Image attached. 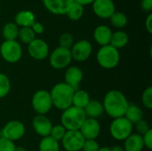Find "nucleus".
I'll return each instance as SVG.
<instances>
[{"label": "nucleus", "instance_id": "nucleus-1", "mask_svg": "<svg viewBox=\"0 0 152 151\" xmlns=\"http://www.w3.org/2000/svg\"><path fill=\"white\" fill-rule=\"evenodd\" d=\"M129 102L124 93L117 90L108 92L104 97L102 104L106 113L113 118L124 117Z\"/></svg>", "mask_w": 152, "mask_h": 151}, {"label": "nucleus", "instance_id": "nucleus-2", "mask_svg": "<svg viewBox=\"0 0 152 151\" xmlns=\"http://www.w3.org/2000/svg\"><path fill=\"white\" fill-rule=\"evenodd\" d=\"M73 94L74 90L66 83L55 85L50 93L53 105L61 110H65L72 106Z\"/></svg>", "mask_w": 152, "mask_h": 151}, {"label": "nucleus", "instance_id": "nucleus-3", "mask_svg": "<svg viewBox=\"0 0 152 151\" xmlns=\"http://www.w3.org/2000/svg\"><path fill=\"white\" fill-rule=\"evenodd\" d=\"M86 119L84 109L71 106L63 110L61 115L62 126L67 131H78Z\"/></svg>", "mask_w": 152, "mask_h": 151}, {"label": "nucleus", "instance_id": "nucleus-4", "mask_svg": "<svg viewBox=\"0 0 152 151\" xmlns=\"http://www.w3.org/2000/svg\"><path fill=\"white\" fill-rule=\"evenodd\" d=\"M96 57L99 65L107 69H114L117 67L120 60L118 50L110 44L102 46L99 49Z\"/></svg>", "mask_w": 152, "mask_h": 151}, {"label": "nucleus", "instance_id": "nucleus-5", "mask_svg": "<svg viewBox=\"0 0 152 151\" xmlns=\"http://www.w3.org/2000/svg\"><path fill=\"white\" fill-rule=\"evenodd\" d=\"M0 54L5 61L9 63H15L19 61L22 56L21 45L16 40H4L0 45Z\"/></svg>", "mask_w": 152, "mask_h": 151}, {"label": "nucleus", "instance_id": "nucleus-6", "mask_svg": "<svg viewBox=\"0 0 152 151\" xmlns=\"http://www.w3.org/2000/svg\"><path fill=\"white\" fill-rule=\"evenodd\" d=\"M132 131L133 125L125 117L114 118L110 127L111 136L118 141L126 140L132 134Z\"/></svg>", "mask_w": 152, "mask_h": 151}, {"label": "nucleus", "instance_id": "nucleus-7", "mask_svg": "<svg viewBox=\"0 0 152 151\" xmlns=\"http://www.w3.org/2000/svg\"><path fill=\"white\" fill-rule=\"evenodd\" d=\"M32 107L38 115H45L53 107L50 93L45 90L36 92L32 98Z\"/></svg>", "mask_w": 152, "mask_h": 151}, {"label": "nucleus", "instance_id": "nucleus-8", "mask_svg": "<svg viewBox=\"0 0 152 151\" xmlns=\"http://www.w3.org/2000/svg\"><path fill=\"white\" fill-rule=\"evenodd\" d=\"M72 57L70 49L63 48V47H57L55 48L50 55L49 62L50 65L56 69H61L66 68L71 62Z\"/></svg>", "mask_w": 152, "mask_h": 151}, {"label": "nucleus", "instance_id": "nucleus-9", "mask_svg": "<svg viewBox=\"0 0 152 151\" xmlns=\"http://www.w3.org/2000/svg\"><path fill=\"white\" fill-rule=\"evenodd\" d=\"M25 133V126L20 121L12 120L8 122L0 131V136L12 142L18 141Z\"/></svg>", "mask_w": 152, "mask_h": 151}, {"label": "nucleus", "instance_id": "nucleus-10", "mask_svg": "<svg viewBox=\"0 0 152 151\" xmlns=\"http://www.w3.org/2000/svg\"><path fill=\"white\" fill-rule=\"evenodd\" d=\"M85 141V138L78 130L67 131L61 140V142L63 148L67 151H80L82 150Z\"/></svg>", "mask_w": 152, "mask_h": 151}, {"label": "nucleus", "instance_id": "nucleus-11", "mask_svg": "<svg viewBox=\"0 0 152 151\" xmlns=\"http://www.w3.org/2000/svg\"><path fill=\"white\" fill-rule=\"evenodd\" d=\"M93 51L92 44L87 40H79L73 44L70 48L71 57L77 61H86Z\"/></svg>", "mask_w": 152, "mask_h": 151}, {"label": "nucleus", "instance_id": "nucleus-12", "mask_svg": "<svg viewBox=\"0 0 152 151\" xmlns=\"http://www.w3.org/2000/svg\"><path fill=\"white\" fill-rule=\"evenodd\" d=\"M28 52L30 57L34 60L42 61L48 56L49 46L43 39L36 38L28 44Z\"/></svg>", "mask_w": 152, "mask_h": 151}, {"label": "nucleus", "instance_id": "nucleus-13", "mask_svg": "<svg viewBox=\"0 0 152 151\" xmlns=\"http://www.w3.org/2000/svg\"><path fill=\"white\" fill-rule=\"evenodd\" d=\"M94 14L102 19H110L116 12V5L113 0H94L92 4Z\"/></svg>", "mask_w": 152, "mask_h": 151}, {"label": "nucleus", "instance_id": "nucleus-14", "mask_svg": "<svg viewBox=\"0 0 152 151\" xmlns=\"http://www.w3.org/2000/svg\"><path fill=\"white\" fill-rule=\"evenodd\" d=\"M79 131L85 140H95L100 134L101 125L96 119L86 117Z\"/></svg>", "mask_w": 152, "mask_h": 151}, {"label": "nucleus", "instance_id": "nucleus-15", "mask_svg": "<svg viewBox=\"0 0 152 151\" xmlns=\"http://www.w3.org/2000/svg\"><path fill=\"white\" fill-rule=\"evenodd\" d=\"M44 6L48 12L55 15H64L67 13L73 0H42Z\"/></svg>", "mask_w": 152, "mask_h": 151}, {"label": "nucleus", "instance_id": "nucleus-16", "mask_svg": "<svg viewBox=\"0 0 152 151\" xmlns=\"http://www.w3.org/2000/svg\"><path fill=\"white\" fill-rule=\"evenodd\" d=\"M32 125L35 132L43 138L50 135L53 127L50 119L45 115H37V117H35L32 122Z\"/></svg>", "mask_w": 152, "mask_h": 151}, {"label": "nucleus", "instance_id": "nucleus-17", "mask_svg": "<svg viewBox=\"0 0 152 151\" xmlns=\"http://www.w3.org/2000/svg\"><path fill=\"white\" fill-rule=\"evenodd\" d=\"M65 82L69 86H70L74 91L78 89L79 84L83 79V72L78 67H69L65 72Z\"/></svg>", "mask_w": 152, "mask_h": 151}, {"label": "nucleus", "instance_id": "nucleus-18", "mask_svg": "<svg viewBox=\"0 0 152 151\" xmlns=\"http://www.w3.org/2000/svg\"><path fill=\"white\" fill-rule=\"evenodd\" d=\"M112 31L110 27L106 25H99L94 31V38L95 42L101 46L108 45L110 43Z\"/></svg>", "mask_w": 152, "mask_h": 151}, {"label": "nucleus", "instance_id": "nucleus-19", "mask_svg": "<svg viewBox=\"0 0 152 151\" xmlns=\"http://www.w3.org/2000/svg\"><path fill=\"white\" fill-rule=\"evenodd\" d=\"M36 21V16L33 12L29 10H22L16 13L14 17V23L20 28H31Z\"/></svg>", "mask_w": 152, "mask_h": 151}, {"label": "nucleus", "instance_id": "nucleus-20", "mask_svg": "<svg viewBox=\"0 0 152 151\" xmlns=\"http://www.w3.org/2000/svg\"><path fill=\"white\" fill-rule=\"evenodd\" d=\"M84 112L87 118H94L96 119L97 117H101L104 112V109L102 103L99 101L90 100L88 104L85 107Z\"/></svg>", "mask_w": 152, "mask_h": 151}, {"label": "nucleus", "instance_id": "nucleus-21", "mask_svg": "<svg viewBox=\"0 0 152 151\" xmlns=\"http://www.w3.org/2000/svg\"><path fill=\"white\" fill-rule=\"evenodd\" d=\"M125 141L126 151H142L144 147L142 137L140 134H131Z\"/></svg>", "mask_w": 152, "mask_h": 151}, {"label": "nucleus", "instance_id": "nucleus-22", "mask_svg": "<svg viewBox=\"0 0 152 151\" xmlns=\"http://www.w3.org/2000/svg\"><path fill=\"white\" fill-rule=\"evenodd\" d=\"M89 101H90V96L86 91L79 90V89L74 91V94L72 98V106L84 109Z\"/></svg>", "mask_w": 152, "mask_h": 151}, {"label": "nucleus", "instance_id": "nucleus-23", "mask_svg": "<svg viewBox=\"0 0 152 151\" xmlns=\"http://www.w3.org/2000/svg\"><path fill=\"white\" fill-rule=\"evenodd\" d=\"M128 40H129L128 35L125 31L118 30V31H116V32L112 33L110 44L111 46H113L114 48L118 50L120 48L125 47L127 44Z\"/></svg>", "mask_w": 152, "mask_h": 151}, {"label": "nucleus", "instance_id": "nucleus-24", "mask_svg": "<svg viewBox=\"0 0 152 151\" xmlns=\"http://www.w3.org/2000/svg\"><path fill=\"white\" fill-rule=\"evenodd\" d=\"M132 125L136 124L143 117L142 110L134 104H129L124 116Z\"/></svg>", "mask_w": 152, "mask_h": 151}, {"label": "nucleus", "instance_id": "nucleus-25", "mask_svg": "<svg viewBox=\"0 0 152 151\" xmlns=\"http://www.w3.org/2000/svg\"><path fill=\"white\" fill-rule=\"evenodd\" d=\"M19 34V27L14 22H7L2 29V35L5 41L16 40Z\"/></svg>", "mask_w": 152, "mask_h": 151}, {"label": "nucleus", "instance_id": "nucleus-26", "mask_svg": "<svg viewBox=\"0 0 152 151\" xmlns=\"http://www.w3.org/2000/svg\"><path fill=\"white\" fill-rule=\"evenodd\" d=\"M39 151H60L59 142L51 136L44 137L39 143Z\"/></svg>", "mask_w": 152, "mask_h": 151}, {"label": "nucleus", "instance_id": "nucleus-27", "mask_svg": "<svg viewBox=\"0 0 152 151\" xmlns=\"http://www.w3.org/2000/svg\"><path fill=\"white\" fill-rule=\"evenodd\" d=\"M66 15L69 17L70 20L73 21L79 20L84 15V6H82L77 3L73 2V4L69 6V10L67 11Z\"/></svg>", "mask_w": 152, "mask_h": 151}, {"label": "nucleus", "instance_id": "nucleus-28", "mask_svg": "<svg viewBox=\"0 0 152 151\" xmlns=\"http://www.w3.org/2000/svg\"><path fill=\"white\" fill-rule=\"evenodd\" d=\"M110 20L111 25L117 28H125L127 24V21H128L126 15L125 13H123L121 12H118V11H116L110 17Z\"/></svg>", "mask_w": 152, "mask_h": 151}, {"label": "nucleus", "instance_id": "nucleus-29", "mask_svg": "<svg viewBox=\"0 0 152 151\" xmlns=\"http://www.w3.org/2000/svg\"><path fill=\"white\" fill-rule=\"evenodd\" d=\"M18 37L23 44H28L36 39V34L33 32L31 28H20Z\"/></svg>", "mask_w": 152, "mask_h": 151}, {"label": "nucleus", "instance_id": "nucleus-30", "mask_svg": "<svg viewBox=\"0 0 152 151\" xmlns=\"http://www.w3.org/2000/svg\"><path fill=\"white\" fill-rule=\"evenodd\" d=\"M11 89V83L7 76L0 73V99L5 97Z\"/></svg>", "mask_w": 152, "mask_h": 151}, {"label": "nucleus", "instance_id": "nucleus-31", "mask_svg": "<svg viewBox=\"0 0 152 151\" xmlns=\"http://www.w3.org/2000/svg\"><path fill=\"white\" fill-rule=\"evenodd\" d=\"M67 130L62 126V125H54L52 127V130H51V133H50V135L53 140L57 141L59 142V141H61L62 138L64 137L65 133H66Z\"/></svg>", "mask_w": 152, "mask_h": 151}, {"label": "nucleus", "instance_id": "nucleus-32", "mask_svg": "<svg viewBox=\"0 0 152 151\" xmlns=\"http://www.w3.org/2000/svg\"><path fill=\"white\" fill-rule=\"evenodd\" d=\"M59 44H60L61 47L70 49L74 44V39H73L72 35L70 33H68V32L63 33L59 38Z\"/></svg>", "mask_w": 152, "mask_h": 151}, {"label": "nucleus", "instance_id": "nucleus-33", "mask_svg": "<svg viewBox=\"0 0 152 151\" xmlns=\"http://www.w3.org/2000/svg\"><path fill=\"white\" fill-rule=\"evenodd\" d=\"M142 104L145 108L151 109H152V87L149 86L146 88L142 96Z\"/></svg>", "mask_w": 152, "mask_h": 151}, {"label": "nucleus", "instance_id": "nucleus-34", "mask_svg": "<svg viewBox=\"0 0 152 151\" xmlns=\"http://www.w3.org/2000/svg\"><path fill=\"white\" fill-rule=\"evenodd\" d=\"M15 149L16 146L13 142L4 137H0V151H14Z\"/></svg>", "mask_w": 152, "mask_h": 151}, {"label": "nucleus", "instance_id": "nucleus-35", "mask_svg": "<svg viewBox=\"0 0 152 151\" xmlns=\"http://www.w3.org/2000/svg\"><path fill=\"white\" fill-rule=\"evenodd\" d=\"M99 149V144L95 140H86L82 148V151H98Z\"/></svg>", "mask_w": 152, "mask_h": 151}, {"label": "nucleus", "instance_id": "nucleus-36", "mask_svg": "<svg viewBox=\"0 0 152 151\" xmlns=\"http://www.w3.org/2000/svg\"><path fill=\"white\" fill-rule=\"evenodd\" d=\"M134 125H135V129L139 133L140 135H143L146 132H148L151 129L149 125H148V123L145 120H143V119L140 120L139 122H137Z\"/></svg>", "mask_w": 152, "mask_h": 151}, {"label": "nucleus", "instance_id": "nucleus-37", "mask_svg": "<svg viewBox=\"0 0 152 151\" xmlns=\"http://www.w3.org/2000/svg\"><path fill=\"white\" fill-rule=\"evenodd\" d=\"M143 144L145 147H147L149 150L152 149V130L150 129L148 132H146L143 135H142Z\"/></svg>", "mask_w": 152, "mask_h": 151}, {"label": "nucleus", "instance_id": "nucleus-38", "mask_svg": "<svg viewBox=\"0 0 152 151\" xmlns=\"http://www.w3.org/2000/svg\"><path fill=\"white\" fill-rule=\"evenodd\" d=\"M31 29L33 30V32H34L36 35H37V34L41 35V34H43L44 31H45V27H44V25H43L41 22L35 21V22L33 23V25L31 26Z\"/></svg>", "mask_w": 152, "mask_h": 151}, {"label": "nucleus", "instance_id": "nucleus-39", "mask_svg": "<svg viewBox=\"0 0 152 151\" xmlns=\"http://www.w3.org/2000/svg\"><path fill=\"white\" fill-rule=\"evenodd\" d=\"M141 8L144 12L151 13L152 10V0H141Z\"/></svg>", "mask_w": 152, "mask_h": 151}, {"label": "nucleus", "instance_id": "nucleus-40", "mask_svg": "<svg viewBox=\"0 0 152 151\" xmlns=\"http://www.w3.org/2000/svg\"><path fill=\"white\" fill-rule=\"evenodd\" d=\"M145 28L146 30L148 31V33L152 34V14L149 13V15L147 16L146 20H145Z\"/></svg>", "mask_w": 152, "mask_h": 151}, {"label": "nucleus", "instance_id": "nucleus-41", "mask_svg": "<svg viewBox=\"0 0 152 151\" xmlns=\"http://www.w3.org/2000/svg\"><path fill=\"white\" fill-rule=\"evenodd\" d=\"M75 3H77L79 4H81L82 6H86V5H88V4H92L94 0H73Z\"/></svg>", "mask_w": 152, "mask_h": 151}, {"label": "nucleus", "instance_id": "nucleus-42", "mask_svg": "<svg viewBox=\"0 0 152 151\" xmlns=\"http://www.w3.org/2000/svg\"><path fill=\"white\" fill-rule=\"evenodd\" d=\"M14 151H28L26 149H24V148H22V147H17L16 149H15V150Z\"/></svg>", "mask_w": 152, "mask_h": 151}, {"label": "nucleus", "instance_id": "nucleus-43", "mask_svg": "<svg viewBox=\"0 0 152 151\" xmlns=\"http://www.w3.org/2000/svg\"><path fill=\"white\" fill-rule=\"evenodd\" d=\"M98 151H111L110 149H109V148H106V147H104V148H100Z\"/></svg>", "mask_w": 152, "mask_h": 151}, {"label": "nucleus", "instance_id": "nucleus-44", "mask_svg": "<svg viewBox=\"0 0 152 151\" xmlns=\"http://www.w3.org/2000/svg\"><path fill=\"white\" fill-rule=\"evenodd\" d=\"M0 15H1V8H0Z\"/></svg>", "mask_w": 152, "mask_h": 151}]
</instances>
